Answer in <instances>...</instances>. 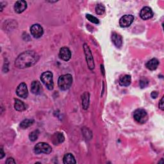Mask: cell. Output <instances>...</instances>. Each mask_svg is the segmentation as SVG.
I'll use <instances>...</instances> for the list:
<instances>
[{
	"instance_id": "cell-8",
	"label": "cell",
	"mask_w": 164,
	"mask_h": 164,
	"mask_svg": "<svg viewBox=\"0 0 164 164\" xmlns=\"http://www.w3.org/2000/svg\"><path fill=\"white\" fill-rule=\"evenodd\" d=\"M30 32L31 35L34 38L38 39L43 36L44 34V30L43 27L39 24H35L32 25L30 28Z\"/></svg>"
},
{
	"instance_id": "cell-15",
	"label": "cell",
	"mask_w": 164,
	"mask_h": 164,
	"mask_svg": "<svg viewBox=\"0 0 164 164\" xmlns=\"http://www.w3.org/2000/svg\"><path fill=\"white\" fill-rule=\"evenodd\" d=\"M159 61L157 59H152L147 62L146 67L151 71H154L157 69Z\"/></svg>"
},
{
	"instance_id": "cell-2",
	"label": "cell",
	"mask_w": 164,
	"mask_h": 164,
	"mask_svg": "<svg viewBox=\"0 0 164 164\" xmlns=\"http://www.w3.org/2000/svg\"><path fill=\"white\" fill-rule=\"evenodd\" d=\"M72 77L70 74L64 75L59 77L58 84L60 88L62 91L68 90L72 85Z\"/></svg>"
},
{
	"instance_id": "cell-5",
	"label": "cell",
	"mask_w": 164,
	"mask_h": 164,
	"mask_svg": "<svg viewBox=\"0 0 164 164\" xmlns=\"http://www.w3.org/2000/svg\"><path fill=\"white\" fill-rule=\"evenodd\" d=\"M52 151L51 147L47 143L45 142H40L38 143L34 147V152L36 154H40V153H45V154H50Z\"/></svg>"
},
{
	"instance_id": "cell-29",
	"label": "cell",
	"mask_w": 164,
	"mask_h": 164,
	"mask_svg": "<svg viewBox=\"0 0 164 164\" xmlns=\"http://www.w3.org/2000/svg\"><path fill=\"white\" fill-rule=\"evenodd\" d=\"M4 156H5V153L3 152L2 147H1V153H0V158L2 159L4 157Z\"/></svg>"
},
{
	"instance_id": "cell-1",
	"label": "cell",
	"mask_w": 164,
	"mask_h": 164,
	"mask_svg": "<svg viewBox=\"0 0 164 164\" xmlns=\"http://www.w3.org/2000/svg\"><path fill=\"white\" fill-rule=\"evenodd\" d=\"M39 56L32 51H27L21 53L15 61V65L18 68L24 69L34 65L39 60Z\"/></svg>"
},
{
	"instance_id": "cell-13",
	"label": "cell",
	"mask_w": 164,
	"mask_h": 164,
	"mask_svg": "<svg viewBox=\"0 0 164 164\" xmlns=\"http://www.w3.org/2000/svg\"><path fill=\"white\" fill-rule=\"evenodd\" d=\"M43 88L40 83L38 81H34L31 85V91L35 95L40 94L42 92Z\"/></svg>"
},
{
	"instance_id": "cell-23",
	"label": "cell",
	"mask_w": 164,
	"mask_h": 164,
	"mask_svg": "<svg viewBox=\"0 0 164 164\" xmlns=\"http://www.w3.org/2000/svg\"><path fill=\"white\" fill-rule=\"evenodd\" d=\"M39 135V130H35L34 132H32L30 135H29V138H30V140L31 141H35L38 138Z\"/></svg>"
},
{
	"instance_id": "cell-17",
	"label": "cell",
	"mask_w": 164,
	"mask_h": 164,
	"mask_svg": "<svg viewBox=\"0 0 164 164\" xmlns=\"http://www.w3.org/2000/svg\"><path fill=\"white\" fill-rule=\"evenodd\" d=\"M63 162L65 164H72L76 163V161L75 158L71 153H67L64 155L63 158Z\"/></svg>"
},
{
	"instance_id": "cell-24",
	"label": "cell",
	"mask_w": 164,
	"mask_h": 164,
	"mask_svg": "<svg viewBox=\"0 0 164 164\" xmlns=\"http://www.w3.org/2000/svg\"><path fill=\"white\" fill-rule=\"evenodd\" d=\"M86 18L90 22H91L92 23L98 24V23H100L99 20H98L96 17H94V16H93V15H92L91 14H87L86 15Z\"/></svg>"
},
{
	"instance_id": "cell-14",
	"label": "cell",
	"mask_w": 164,
	"mask_h": 164,
	"mask_svg": "<svg viewBox=\"0 0 164 164\" xmlns=\"http://www.w3.org/2000/svg\"><path fill=\"white\" fill-rule=\"evenodd\" d=\"M112 43L117 47H121L122 46V38L119 34H117V33H113L112 35Z\"/></svg>"
},
{
	"instance_id": "cell-11",
	"label": "cell",
	"mask_w": 164,
	"mask_h": 164,
	"mask_svg": "<svg viewBox=\"0 0 164 164\" xmlns=\"http://www.w3.org/2000/svg\"><path fill=\"white\" fill-rule=\"evenodd\" d=\"M153 15L152 9L149 6H145L141 10L140 12L141 18L144 20H147L151 18Z\"/></svg>"
},
{
	"instance_id": "cell-21",
	"label": "cell",
	"mask_w": 164,
	"mask_h": 164,
	"mask_svg": "<svg viewBox=\"0 0 164 164\" xmlns=\"http://www.w3.org/2000/svg\"><path fill=\"white\" fill-rule=\"evenodd\" d=\"M56 141L54 142L55 144H60L64 142V137L63 135V134L60 133H56L55 136H54V140L53 141Z\"/></svg>"
},
{
	"instance_id": "cell-16",
	"label": "cell",
	"mask_w": 164,
	"mask_h": 164,
	"mask_svg": "<svg viewBox=\"0 0 164 164\" xmlns=\"http://www.w3.org/2000/svg\"><path fill=\"white\" fill-rule=\"evenodd\" d=\"M131 81H132V78L130 75H125L122 76L119 79V84L121 86L128 87L130 85Z\"/></svg>"
},
{
	"instance_id": "cell-6",
	"label": "cell",
	"mask_w": 164,
	"mask_h": 164,
	"mask_svg": "<svg viewBox=\"0 0 164 164\" xmlns=\"http://www.w3.org/2000/svg\"><path fill=\"white\" fill-rule=\"evenodd\" d=\"M84 51H85V55L86 56V60H87L88 67L90 69L92 70L94 69V63L93 57H92L91 50H90L89 47L88 46L87 44H85L84 45Z\"/></svg>"
},
{
	"instance_id": "cell-20",
	"label": "cell",
	"mask_w": 164,
	"mask_h": 164,
	"mask_svg": "<svg viewBox=\"0 0 164 164\" xmlns=\"http://www.w3.org/2000/svg\"><path fill=\"white\" fill-rule=\"evenodd\" d=\"M34 122V121L33 119H24L21 122L20 127L22 129H27L28 127H30L31 125H32Z\"/></svg>"
},
{
	"instance_id": "cell-19",
	"label": "cell",
	"mask_w": 164,
	"mask_h": 164,
	"mask_svg": "<svg viewBox=\"0 0 164 164\" xmlns=\"http://www.w3.org/2000/svg\"><path fill=\"white\" fill-rule=\"evenodd\" d=\"M89 105V94L85 92L82 96V106L85 110L87 109Z\"/></svg>"
},
{
	"instance_id": "cell-10",
	"label": "cell",
	"mask_w": 164,
	"mask_h": 164,
	"mask_svg": "<svg viewBox=\"0 0 164 164\" xmlns=\"http://www.w3.org/2000/svg\"><path fill=\"white\" fill-rule=\"evenodd\" d=\"M59 56L64 61H69L71 58V52L68 47H63L60 50Z\"/></svg>"
},
{
	"instance_id": "cell-3",
	"label": "cell",
	"mask_w": 164,
	"mask_h": 164,
	"mask_svg": "<svg viewBox=\"0 0 164 164\" xmlns=\"http://www.w3.org/2000/svg\"><path fill=\"white\" fill-rule=\"evenodd\" d=\"M40 80L42 81L44 85L49 89L53 90L54 87V82L53 74L50 71H46L43 72L40 76Z\"/></svg>"
},
{
	"instance_id": "cell-25",
	"label": "cell",
	"mask_w": 164,
	"mask_h": 164,
	"mask_svg": "<svg viewBox=\"0 0 164 164\" xmlns=\"http://www.w3.org/2000/svg\"><path fill=\"white\" fill-rule=\"evenodd\" d=\"M149 85V81L147 80L146 78H144L142 79L140 81V86L142 88H146V87H147V85Z\"/></svg>"
},
{
	"instance_id": "cell-18",
	"label": "cell",
	"mask_w": 164,
	"mask_h": 164,
	"mask_svg": "<svg viewBox=\"0 0 164 164\" xmlns=\"http://www.w3.org/2000/svg\"><path fill=\"white\" fill-rule=\"evenodd\" d=\"M14 108L16 110H18L19 112H23V111L26 110L25 105L24 104V103L23 101H21V100H18V99L15 100Z\"/></svg>"
},
{
	"instance_id": "cell-22",
	"label": "cell",
	"mask_w": 164,
	"mask_h": 164,
	"mask_svg": "<svg viewBox=\"0 0 164 164\" xmlns=\"http://www.w3.org/2000/svg\"><path fill=\"white\" fill-rule=\"evenodd\" d=\"M105 12V7L102 4H98L96 7V12L98 15H103Z\"/></svg>"
},
{
	"instance_id": "cell-4",
	"label": "cell",
	"mask_w": 164,
	"mask_h": 164,
	"mask_svg": "<svg viewBox=\"0 0 164 164\" xmlns=\"http://www.w3.org/2000/svg\"><path fill=\"white\" fill-rule=\"evenodd\" d=\"M134 119L140 124H144L149 119L148 114L144 109H137L133 113Z\"/></svg>"
},
{
	"instance_id": "cell-27",
	"label": "cell",
	"mask_w": 164,
	"mask_h": 164,
	"mask_svg": "<svg viewBox=\"0 0 164 164\" xmlns=\"http://www.w3.org/2000/svg\"><path fill=\"white\" fill-rule=\"evenodd\" d=\"M6 163L7 164H11V163H16L15 161L13 158H9L6 161Z\"/></svg>"
},
{
	"instance_id": "cell-12",
	"label": "cell",
	"mask_w": 164,
	"mask_h": 164,
	"mask_svg": "<svg viewBox=\"0 0 164 164\" xmlns=\"http://www.w3.org/2000/svg\"><path fill=\"white\" fill-rule=\"evenodd\" d=\"M27 3L23 0L18 1L15 3L14 5V10L15 12L18 14H21L23 12L27 9Z\"/></svg>"
},
{
	"instance_id": "cell-26",
	"label": "cell",
	"mask_w": 164,
	"mask_h": 164,
	"mask_svg": "<svg viewBox=\"0 0 164 164\" xmlns=\"http://www.w3.org/2000/svg\"><path fill=\"white\" fill-rule=\"evenodd\" d=\"M159 108L162 110H164V106H163V97H162V99L160 100V102H159Z\"/></svg>"
},
{
	"instance_id": "cell-9",
	"label": "cell",
	"mask_w": 164,
	"mask_h": 164,
	"mask_svg": "<svg viewBox=\"0 0 164 164\" xmlns=\"http://www.w3.org/2000/svg\"><path fill=\"white\" fill-rule=\"evenodd\" d=\"M16 94H17L19 97L24 98V99H25V98L28 97V91L26 84L21 83L19 85L17 90H16Z\"/></svg>"
},
{
	"instance_id": "cell-28",
	"label": "cell",
	"mask_w": 164,
	"mask_h": 164,
	"mask_svg": "<svg viewBox=\"0 0 164 164\" xmlns=\"http://www.w3.org/2000/svg\"><path fill=\"white\" fill-rule=\"evenodd\" d=\"M151 96V97L153 98V99H154V98L155 99V98H157V97H158V93L157 91H153V92H152Z\"/></svg>"
},
{
	"instance_id": "cell-7",
	"label": "cell",
	"mask_w": 164,
	"mask_h": 164,
	"mask_svg": "<svg viewBox=\"0 0 164 164\" xmlns=\"http://www.w3.org/2000/svg\"><path fill=\"white\" fill-rule=\"evenodd\" d=\"M134 21L133 15L129 14L125 15L119 20V24L122 28H127L129 27L131 24L133 23Z\"/></svg>"
}]
</instances>
